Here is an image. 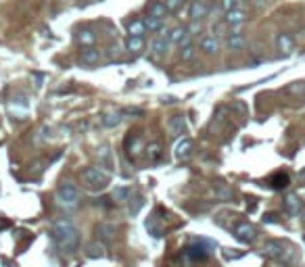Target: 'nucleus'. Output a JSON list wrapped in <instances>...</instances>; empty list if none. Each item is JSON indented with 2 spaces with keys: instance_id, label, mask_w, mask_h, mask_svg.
<instances>
[{
  "instance_id": "nucleus-1",
  "label": "nucleus",
  "mask_w": 305,
  "mask_h": 267,
  "mask_svg": "<svg viewBox=\"0 0 305 267\" xmlns=\"http://www.w3.org/2000/svg\"><path fill=\"white\" fill-rule=\"evenodd\" d=\"M50 238L67 253H75L80 248V230L75 228V224L67 217L55 219L50 226Z\"/></svg>"
},
{
  "instance_id": "nucleus-2",
  "label": "nucleus",
  "mask_w": 305,
  "mask_h": 267,
  "mask_svg": "<svg viewBox=\"0 0 305 267\" xmlns=\"http://www.w3.org/2000/svg\"><path fill=\"white\" fill-rule=\"evenodd\" d=\"M111 182V175L101 167H86L82 171V184L90 190H102Z\"/></svg>"
},
{
  "instance_id": "nucleus-3",
  "label": "nucleus",
  "mask_w": 305,
  "mask_h": 267,
  "mask_svg": "<svg viewBox=\"0 0 305 267\" xmlns=\"http://www.w3.org/2000/svg\"><path fill=\"white\" fill-rule=\"evenodd\" d=\"M55 199L59 204H63L67 209H73L77 207V202H80V190H77V186L71 184V182H63L57 188V194Z\"/></svg>"
},
{
  "instance_id": "nucleus-4",
  "label": "nucleus",
  "mask_w": 305,
  "mask_h": 267,
  "mask_svg": "<svg viewBox=\"0 0 305 267\" xmlns=\"http://www.w3.org/2000/svg\"><path fill=\"white\" fill-rule=\"evenodd\" d=\"M213 244L209 242V240H197V242H193V244H188L184 251H182V255L186 257V259L190 261V263H197V261H205L207 257H209V248H211Z\"/></svg>"
},
{
  "instance_id": "nucleus-5",
  "label": "nucleus",
  "mask_w": 305,
  "mask_h": 267,
  "mask_svg": "<svg viewBox=\"0 0 305 267\" xmlns=\"http://www.w3.org/2000/svg\"><path fill=\"white\" fill-rule=\"evenodd\" d=\"M234 236H237L240 242L251 244L257 238V230H255V226H251L249 221H240V224L234 228Z\"/></svg>"
},
{
  "instance_id": "nucleus-6",
  "label": "nucleus",
  "mask_w": 305,
  "mask_h": 267,
  "mask_svg": "<svg viewBox=\"0 0 305 267\" xmlns=\"http://www.w3.org/2000/svg\"><path fill=\"white\" fill-rule=\"evenodd\" d=\"M264 255L270 257V259H276V261H282L286 259V255H289V251L280 244V242H276V240H270V242L264 244Z\"/></svg>"
},
{
  "instance_id": "nucleus-7",
  "label": "nucleus",
  "mask_w": 305,
  "mask_h": 267,
  "mask_svg": "<svg viewBox=\"0 0 305 267\" xmlns=\"http://www.w3.org/2000/svg\"><path fill=\"white\" fill-rule=\"evenodd\" d=\"M188 30L184 28V25H178V28H173L169 33H168V40H169V44H176V46H188L190 44V38H188Z\"/></svg>"
},
{
  "instance_id": "nucleus-8",
  "label": "nucleus",
  "mask_w": 305,
  "mask_h": 267,
  "mask_svg": "<svg viewBox=\"0 0 305 267\" xmlns=\"http://www.w3.org/2000/svg\"><path fill=\"white\" fill-rule=\"evenodd\" d=\"M207 15H209V6L203 2V0H193V2H190V8H188L190 21H199V23H201Z\"/></svg>"
},
{
  "instance_id": "nucleus-9",
  "label": "nucleus",
  "mask_w": 305,
  "mask_h": 267,
  "mask_svg": "<svg viewBox=\"0 0 305 267\" xmlns=\"http://www.w3.org/2000/svg\"><path fill=\"white\" fill-rule=\"evenodd\" d=\"M276 48L280 50V55H291V52L295 50V38L291 33H286V32H280L276 35Z\"/></svg>"
},
{
  "instance_id": "nucleus-10",
  "label": "nucleus",
  "mask_w": 305,
  "mask_h": 267,
  "mask_svg": "<svg viewBox=\"0 0 305 267\" xmlns=\"http://www.w3.org/2000/svg\"><path fill=\"white\" fill-rule=\"evenodd\" d=\"M75 40L84 48H94V44H97V32H94L92 28H82L75 33Z\"/></svg>"
},
{
  "instance_id": "nucleus-11",
  "label": "nucleus",
  "mask_w": 305,
  "mask_h": 267,
  "mask_svg": "<svg viewBox=\"0 0 305 267\" xmlns=\"http://www.w3.org/2000/svg\"><path fill=\"white\" fill-rule=\"evenodd\" d=\"M168 52H169V40L168 38H161V35H157V38L151 40V55L155 59H163Z\"/></svg>"
},
{
  "instance_id": "nucleus-12",
  "label": "nucleus",
  "mask_w": 305,
  "mask_h": 267,
  "mask_svg": "<svg viewBox=\"0 0 305 267\" xmlns=\"http://www.w3.org/2000/svg\"><path fill=\"white\" fill-rule=\"evenodd\" d=\"M101 59H102V55H101V50H99L97 46H94V48H84V50L80 52V63L86 65V67L99 65Z\"/></svg>"
},
{
  "instance_id": "nucleus-13",
  "label": "nucleus",
  "mask_w": 305,
  "mask_h": 267,
  "mask_svg": "<svg viewBox=\"0 0 305 267\" xmlns=\"http://www.w3.org/2000/svg\"><path fill=\"white\" fill-rule=\"evenodd\" d=\"M224 21H226V25H228V28H238V25H242V23L249 21V13L242 11V8H237V11L226 13Z\"/></svg>"
},
{
  "instance_id": "nucleus-14",
  "label": "nucleus",
  "mask_w": 305,
  "mask_h": 267,
  "mask_svg": "<svg viewBox=\"0 0 305 267\" xmlns=\"http://www.w3.org/2000/svg\"><path fill=\"white\" fill-rule=\"evenodd\" d=\"M146 232H149L153 238H161L165 234V226H163L161 217H157V211L146 219Z\"/></svg>"
},
{
  "instance_id": "nucleus-15",
  "label": "nucleus",
  "mask_w": 305,
  "mask_h": 267,
  "mask_svg": "<svg viewBox=\"0 0 305 267\" xmlns=\"http://www.w3.org/2000/svg\"><path fill=\"white\" fill-rule=\"evenodd\" d=\"M220 40L215 38V35H205V38H201V50H203V55L207 57H215L217 52H220Z\"/></svg>"
},
{
  "instance_id": "nucleus-16",
  "label": "nucleus",
  "mask_w": 305,
  "mask_h": 267,
  "mask_svg": "<svg viewBox=\"0 0 305 267\" xmlns=\"http://www.w3.org/2000/svg\"><path fill=\"white\" fill-rule=\"evenodd\" d=\"M97 234L102 240V244H109V242L115 240V226L109 224V221H101V224L97 226Z\"/></svg>"
},
{
  "instance_id": "nucleus-17",
  "label": "nucleus",
  "mask_w": 305,
  "mask_h": 267,
  "mask_svg": "<svg viewBox=\"0 0 305 267\" xmlns=\"http://www.w3.org/2000/svg\"><path fill=\"white\" fill-rule=\"evenodd\" d=\"M226 46H228L232 52H240V50H245L247 48V38L242 33H230L228 38H226Z\"/></svg>"
},
{
  "instance_id": "nucleus-18",
  "label": "nucleus",
  "mask_w": 305,
  "mask_h": 267,
  "mask_svg": "<svg viewBox=\"0 0 305 267\" xmlns=\"http://www.w3.org/2000/svg\"><path fill=\"white\" fill-rule=\"evenodd\" d=\"M169 132H171V136H182V134H186L188 126H186V117L184 115H173V117L169 119Z\"/></svg>"
},
{
  "instance_id": "nucleus-19",
  "label": "nucleus",
  "mask_w": 305,
  "mask_h": 267,
  "mask_svg": "<svg viewBox=\"0 0 305 267\" xmlns=\"http://www.w3.org/2000/svg\"><path fill=\"white\" fill-rule=\"evenodd\" d=\"M169 15V11L165 8V4L161 0H153V2L146 4V17H157V19H165Z\"/></svg>"
},
{
  "instance_id": "nucleus-20",
  "label": "nucleus",
  "mask_w": 305,
  "mask_h": 267,
  "mask_svg": "<svg viewBox=\"0 0 305 267\" xmlns=\"http://www.w3.org/2000/svg\"><path fill=\"white\" fill-rule=\"evenodd\" d=\"M140 148H142V140H140V136H132V134H130V136L126 138V153L130 155V159H134L140 155Z\"/></svg>"
},
{
  "instance_id": "nucleus-21",
  "label": "nucleus",
  "mask_w": 305,
  "mask_h": 267,
  "mask_svg": "<svg viewBox=\"0 0 305 267\" xmlns=\"http://www.w3.org/2000/svg\"><path fill=\"white\" fill-rule=\"evenodd\" d=\"M190 153H193V140H190V138H182L176 144V157L180 159V161H184V159L190 157Z\"/></svg>"
},
{
  "instance_id": "nucleus-22",
  "label": "nucleus",
  "mask_w": 305,
  "mask_h": 267,
  "mask_svg": "<svg viewBox=\"0 0 305 267\" xmlns=\"http://www.w3.org/2000/svg\"><path fill=\"white\" fill-rule=\"evenodd\" d=\"M144 155H146V159H149V163H159L161 155H163L161 144L159 142H151L149 146H144Z\"/></svg>"
},
{
  "instance_id": "nucleus-23",
  "label": "nucleus",
  "mask_w": 305,
  "mask_h": 267,
  "mask_svg": "<svg viewBox=\"0 0 305 267\" xmlns=\"http://www.w3.org/2000/svg\"><path fill=\"white\" fill-rule=\"evenodd\" d=\"M128 33L134 35V38H144L146 28H144V21L142 19H132L128 23Z\"/></svg>"
},
{
  "instance_id": "nucleus-24",
  "label": "nucleus",
  "mask_w": 305,
  "mask_h": 267,
  "mask_svg": "<svg viewBox=\"0 0 305 267\" xmlns=\"http://www.w3.org/2000/svg\"><path fill=\"white\" fill-rule=\"evenodd\" d=\"M284 207H286V211H289L291 215H299L301 213V200H299L297 194H289V197L284 199Z\"/></svg>"
},
{
  "instance_id": "nucleus-25",
  "label": "nucleus",
  "mask_w": 305,
  "mask_h": 267,
  "mask_svg": "<svg viewBox=\"0 0 305 267\" xmlns=\"http://www.w3.org/2000/svg\"><path fill=\"white\" fill-rule=\"evenodd\" d=\"M213 194H215L217 200H232V199H234L232 188H228L226 184H215V186H213Z\"/></svg>"
},
{
  "instance_id": "nucleus-26",
  "label": "nucleus",
  "mask_w": 305,
  "mask_h": 267,
  "mask_svg": "<svg viewBox=\"0 0 305 267\" xmlns=\"http://www.w3.org/2000/svg\"><path fill=\"white\" fill-rule=\"evenodd\" d=\"M86 255L90 257V259H102L104 255V244L102 242H90L88 246H86Z\"/></svg>"
},
{
  "instance_id": "nucleus-27",
  "label": "nucleus",
  "mask_w": 305,
  "mask_h": 267,
  "mask_svg": "<svg viewBox=\"0 0 305 267\" xmlns=\"http://www.w3.org/2000/svg\"><path fill=\"white\" fill-rule=\"evenodd\" d=\"M144 28L149 32H163L165 30V19H157V17H144Z\"/></svg>"
},
{
  "instance_id": "nucleus-28",
  "label": "nucleus",
  "mask_w": 305,
  "mask_h": 267,
  "mask_svg": "<svg viewBox=\"0 0 305 267\" xmlns=\"http://www.w3.org/2000/svg\"><path fill=\"white\" fill-rule=\"evenodd\" d=\"M144 44H146L144 38H134V35H130L126 46H128V50L132 52V55H140V52L144 50Z\"/></svg>"
},
{
  "instance_id": "nucleus-29",
  "label": "nucleus",
  "mask_w": 305,
  "mask_h": 267,
  "mask_svg": "<svg viewBox=\"0 0 305 267\" xmlns=\"http://www.w3.org/2000/svg\"><path fill=\"white\" fill-rule=\"evenodd\" d=\"M121 111H115V113H107V115H102V126L104 128H117L119 123H121Z\"/></svg>"
},
{
  "instance_id": "nucleus-30",
  "label": "nucleus",
  "mask_w": 305,
  "mask_h": 267,
  "mask_svg": "<svg viewBox=\"0 0 305 267\" xmlns=\"http://www.w3.org/2000/svg\"><path fill=\"white\" fill-rule=\"evenodd\" d=\"M289 182H291V177L286 175V173H276L272 180H270V186H272L274 190H282V188H286V186H289Z\"/></svg>"
},
{
  "instance_id": "nucleus-31",
  "label": "nucleus",
  "mask_w": 305,
  "mask_h": 267,
  "mask_svg": "<svg viewBox=\"0 0 305 267\" xmlns=\"http://www.w3.org/2000/svg\"><path fill=\"white\" fill-rule=\"evenodd\" d=\"M132 199V188H128V186H121V188H115L113 190V200L117 202H126Z\"/></svg>"
},
{
  "instance_id": "nucleus-32",
  "label": "nucleus",
  "mask_w": 305,
  "mask_h": 267,
  "mask_svg": "<svg viewBox=\"0 0 305 267\" xmlns=\"http://www.w3.org/2000/svg\"><path fill=\"white\" fill-rule=\"evenodd\" d=\"M161 2L165 4V8H168L169 13H178L184 8V4L188 2V0H161Z\"/></svg>"
},
{
  "instance_id": "nucleus-33",
  "label": "nucleus",
  "mask_w": 305,
  "mask_h": 267,
  "mask_svg": "<svg viewBox=\"0 0 305 267\" xmlns=\"http://www.w3.org/2000/svg\"><path fill=\"white\" fill-rule=\"evenodd\" d=\"M142 207H144V199L140 197V194H136L134 200L130 199V213H132V215H138V211H140Z\"/></svg>"
},
{
  "instance_id": "nucleus-34",
  "label": "nucleus",
  "mask_w": 305,
  "mask_h": 267,
  "mask_svg": "<svg viewBox=\"0 0 305 267\" xmlns=\"http://www.w3.org/2000/svg\"><path fill=\"white\" fill-rule=\"evenodd\" d=\"M197 55V48L193 46V44H188V46H182L180 48V59L182 61H193Z\"/></svg>"
},
{
  "instance_id": "nucleus-35",
  "label": "nucleus",
  "mask_w": 305,
  "mask_h": 267,
  "mask_svg": "<svg viewBox=\"0 0 305 267\" xmlns=\"http://www.w3.org/2000/svg\"><path fill=\"white\" fill-rule=\"evenodd\" d=\"M282 92L284 94H303L305 92V82H293L291 86H286Z\"/></svg>"
},
{
  "instance_id": "nucleus-36",
  "label": "nucleus",
  "mask_w": 305,
  "mask_h": 267,
  "mask_svg": "<svg viewBox=\"0 0 305 267\" xmlns=\"http://www.w3.org/2000/svg\"><path fill=\"white\" fill-rule=\"evenodd\" d=\"M222 8L226 13H230V11H237V8H240V0H222Z\"/></svg>"
},
{
  "instance_id": "nucleus-37",
  "label": "nucleus",
  "mask_w": 305,
  "mask_h": 267,
  "mask_svg": "<svg viewBox=\"0 0 305 267\" xmlns=\"http://www.w3.org/2000/svg\"><path fill=\"white\" fill-rule=\"evenodd\" d=\"M213 35H215V38H220V35H230V33H228V25H226V21H224V23H215V25H213Z\"/></svg>"
},
{
  "instance_id": "nucleus-38",
  "label": "nucleus",
  "mask_w": 305,
  "mask_h": 267,
  "mask_svg": "<svg viewBox=\"0 0 305 267\" xmlns=\"http://www.w3.org/2000/svg\"><path fill=\"white\" fill-rule=\"evenodd\" d=\"M107 55H109V59H117V57L121 55V48L117 46V44H115V46H113V44H111V46L107 48Z\"/></svg>"
},
{
  "instance_id": "nucleus-39",
  "label": "nucleus",
  "mask_w": 305,
  "mask_h": 267,
  "mask_svg": "<svg viewBox=\"0 0 305 267\" xmlns=\"http://www.w3.org/2000/svg\"><path fill=\"white\" fill-rule=\"evenodd\" d=\"M186 30L190 32V35H193V33H199V32H201V23H199V21H190V25H188Z\"/></svg>"
},
{
  "instance_id": "nucleus-40",
  "label": "nucleus",
  "mask_w": 305,
  "mask_h": 267,
  "mask_svg": "<svg viewBox=\"0 0 305 267\" xmlns=\"http://www.w3.org/2000/svg\"><path fill=\"white\" fill-rule=\"evenodd\" d=\"M224 257H226V259H238V257H242V253H230V251H224Z\"/></svg>"
},
{
  "instance_id": "nucleus-41",
  "label": "nucleus",
  "mask_w": 305,
  "mask_h": 267,
  "mask_svg": "<svg viewBox=\"0 0 305 267\" xmlns=\"http://www.w3.org/2000/svg\"><path fill=\"white\" fill-rule=\"evenodd\" d=\"M121 113H126V115H142L144 111L142 109H126V111H121Z\"/></svg>"
},
{
  "instance_id": "nucleus-42",
  "label": "nucleus",
  "mask_w": 305,
  "mask_h": 267,
  "mask_svg": "<svg viewBox=\"0 0 305 267\" xmlns=\"http://www.w3.org/2000/svg\"><path fill=\"white\" fill-rule=\"evenodd\" d=\"M264 221H266V224H272V221H278V219H276L274 213H268V215L264 217Z\"/></svg>"
},
{
  "instance_id": "nucleus-43",
  "label": "nucleus",
  "mask_w": 305,
  "mask_h": 267,
  "mask_svg": "<svg viewBox=\"0 0 305 267\" xmlns=\"http://www.w3.org/2000/svg\"><path fill=\"white\" fill-rule=\"evenodd\" d=\"M97 204H101V207H111L109 199H99V200H97Z\"/></svg>"
},
{
  "instance_id": "nucleus-44",
  "label": "nucleus",
  "mask_w": 305,
  "mask_h": 267,
  "mask_svg": "<svg viewBox=\"0 0 305 267\" xmlns=\"http://www.w3.org/2000/svg\"><path fill=\"white\" fill-rule=\"evenodd\" d=\"M2 265H4V267H13V263L8 261V259H2Z\"/></svg>"
},
{
  "instance_id": "nucleus-45",
  "label": "nucleus",
  "mask_w": 305,
  "mask_h": 267,
  "mask_svg": "<svg viewBox=\"0 0 305 267\" xmlns=\"http://www.w3.org/2000/svg\"><path fill=\"white\" fill-rule=\"evenodd\" d=\"M303 240H305V236H303Z\"/></svg>"
}]
</instances>
